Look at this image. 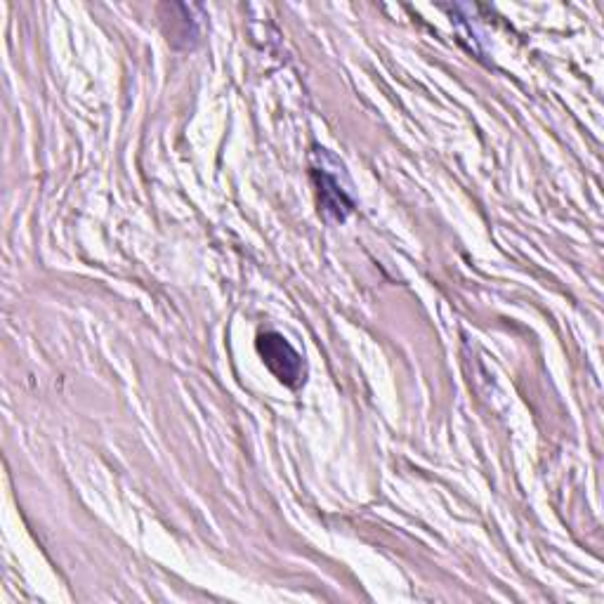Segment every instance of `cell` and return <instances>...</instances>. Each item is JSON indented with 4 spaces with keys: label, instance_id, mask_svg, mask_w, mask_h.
Instances as JSON below:
<instances>
[{
    "label": "cell",
    "instance_id": "obj_1",
    "mask_svg": "<svg viewBox=\"0 0 604 604\" xmlns=\"http://www.w3.org/2000/svg\"><path fill=\"white\" fill-rule=\"evenodd\" d=\"M258 352L265 359L269 371L288 387H298L302 380L300 354L286 343L279 333H262L258 338Z\"/></svg>",
    "mask_w": 604,
    "mask_h": 604
},
{
    "label": "cell",
    "instance_id": "obj_2",
    "mask_svg": "<svg viewBox=\"0 0 604 604\" xmlns=\"http://www.w3.org/2000/svg\"><path fill=\"white\" fill-rule=\"evenodd\" d=\"M317 182H319V201H321V206H324V210H328V213H333V215H336V218L343 220L347 210H352V203L345 199L343 189H340L336 177L326 175V170L321 168V177H319Z\"/></svg>",
    "mask_w": 604,
    "mask_h": 604
}]
</instances>
